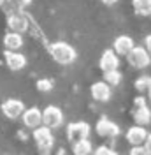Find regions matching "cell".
Segmentation results:
<instances>
[{
	"label": "cell",
	"mask_w": 151,
	"mask_h": 155,
	"mask_svg": "<svg viewBox=\"0 0 151 155\" xmlns=\"http://www.w3.org/2000/svg\"><path fill=\"white\" fill-rule=\"evenodd\" d=\"M7 27H9V32L23 34L28 30V18L23 12H11L7 16Z\"/></svg>",
	"instance_id": "9c48e42d"
},
{
	"label": "cell",
	"mask_w": 151,
	"mask_h": 155,
	"mask_svg": "<svg viewBox=\"0 0 151 155\" xmlns=\"http://www.w3.org/2000/svg\"><path fill=\"white\" fill-rule=\"evenodd\" d=\"M133 104H135V109H133V120H135V124L141 127L148 125L151 122V109L148 107L144 97H137L133 101Z\"/></svg>",
	"instance_id": "52a82bcc"
},
{
	"label": "cell",
	"mask_w": 151,
	"mask_h": 155,
	"mask_svg": "<svg viewBox=\"0 0 151 155\" xmlns=\"http://www.w3.org/2000/svg\"><path fill=\"white\" fill-rule=\"evenodd\" d=\"M63 124V111L58 106H46L42 109V125L49 127L51 130L53 129H58Z\"/></svg>",
	"instance_id": "277c9868"
},
{
	"label": "cell",
	"mask_w": 151,
	"mask_h": 155,
	"mask_svg": "<svg viewBox=\"0 0 151 155\" xmlns=\"http://www.w3.org/2000/svg\"><path fill=\"white\" fill-rule=\"evenodd\" d=\"M47 49H49L51 58L56 64H60V65H69V64H72L77 58V51L74 49V46H70L65 41L51 42V44H47Z\"/></svg>",
	"instance_id": "6da1fadb"
},
{
	"label": "cell",
	"mask_w": 151,
	"mask_h": 155,
	"mask_svg": "<svg viewBox=\"0 0 151 155\" xmlns=\"http://www.w3.org/2000/svg\"><path fill=\"white\" fill-rule=\"evenodd\" d=\"M148 99H149V101H151V88H149V90H148Z\"/></svg>",
	"instance_id": "4dcf8cb0"
},
{
	"label": "cell",
	"mask_w": 151,
	"mask_h": 155,
	"mask_svg": "<svg viewBox=\"0 0 151 155\" xmlns=\"http://www.w3.org/2000/svg\"><path fill=\"white\" fill-rule=\"evenodd\" d=\"M95 130H97V134L102 136V137H116V136L120 134V127L116 125L114 122H111L107 116H102L97 122Z\"/></svg>",
	"instance_id": "30bf717a"
},
{
	"label": "cell",
	"mask_w": 151,
	"mask_h": 155,
	"mask_svg": "<svg viewBox=\"0 0 151 155\" xmlns=\"http://www.w3.org/2000/svg\"><path fill=\"white\" fill-rule=\"evenodd\" d=\"M102 2H104V4H107V5H113L116 0H102Z\"/></svg>",
	"instance_id": "f1b7e54d"
},
{
	"label": "cell",
	"mask_w": 151,
	"mask_h": 155,
	"mask_svg": "<svg viewBox=\"0 0 151 155\" xmlns=\"http://www.w3.org/2000/svg\"><path fill=\"white\" fill-rule=\"evenodd\" d=\"M53 87H55V83H53V79H49V78L37 79V83H35V88H37L40 94H47V92H51Z\"/></svg>",
	"instance_id": "ffe728a7"
},
{
	"label": "cell",
	"mask_w": 151,
	"mask_h": 155,
	"mask_svg": "<svg viewBox=\"0 0 151 155\" xmlns=\"http://www.w3.org/2000/svg\"><path fill=\"white\" fill-rule=\"evenodd\" d=\"M146 49H148V53L151 55V34L146 37Z\"/></svg>",
	"instance_id": "d4e9b609"
},
{
	"label": "cell",
	"mask_w": 151,
	"mask_h": 155,
	"mask_svg": "<svg viewBox=\"0 0 151 155\" xmlns=\"http://www.w3.org/2000/svg\"><path fill=\"white\" fill-rule=\"evenodd\" d=\"M72 153L74 155H92L93 153V145L90 139H83V141H77L72 143Z\"/></svg>",
	"instance_id": "e0dca14e"
},
{
	"label": "cell",
	"mask_w": 151,
	"mask_h": 155,
	"mask_svg": "<svg viewBox=\"0 0 151 155\" xmlns=\"http://www.w3.org/2000/svg\"><path fill=\"white\" fill-rule=\"evenodd\" d=\"M90 130H92L90 124H86V122H72V124H69L67 129H65L67 139H69L70 143H77V141L88 139Z\"/></svg>",
	"instance_id": "3957f363"
},
{
	"label": "cell",
	"mask_w": 151,
	"mask_h": 155,
	"mask_svg": "<svg viewBox=\"0 0 151 155\" xmlns=\"http://www.w3.org/2000/svg\"><path fill=\"white\" fill-rule=\"evenodd\" d=\"M92 155H118V153L114 150H111V148H107V146H98L97 150H93Z\"/></svg>",
	"instance_id": "cb8c5ba5"
},
{
	"label": "cell",
	"mask_w": 151,
	"mask_h": 155,
	"mask_svg": "<svg viewBox=\"0 0 151 155\" xmlns=\"http://www.w3.org/2000/svg\"><path fill=\"white\" fill-rule=\"evenodd\" d=\"M144 146H146V148H148V150L151 152V134H148V139H146V143H144Z\"/></svg>",
	"instance_id": "484cf974"
},
{
	"label": "cell",
	"mask_w": 151,
	"mask_h": 155,
	"mask_svg": "<svg viewBox=\"0 0 151 155\" xmlns=\"http://www.w3.org/2000/svg\"><path fill=\"white\" fill-rule=\"evenodd\" d=\"M23 34H16V32H7L4 35V48L7 51H18L23 48Z\"/></svg>",
	"instance_id": "2e32d148"
},
{
	"label": "cell",
	"mask_w": 151,
	"mask_h": 155,
	"mask_svg": "<svg viewBox=\"0 0 151 155\" xmlns=\"http://www.w3.org/2000/svg\"><path fill=\"white\" fill-rule=\"evenodd\" d=\"M130 155H151V152L144 145H142V146H132Z\"/></svg>",
	"instance_id": "603a6c76"
},
{
	"label": "cell",
	"mask_w": 151,
	"mask_h": 155,
	"mask_svg": "<svg viewBox=\"0 0 151 155\" xmlns=\"http://www.w3.org/2000/svg\"><path fill=\"white\" fill-rule=\"evenodd\" d=\"M135 88L139 92H148L151 88V76H139L135 79Z\"/></svg>",
	"instance_id": "7402d4cb"
},
{
	"label": "cell",
	"mask_w": 151,
	"mask_h": 155,
	"mask_svg": "<svg viewBox=\"0 0 151 155\" xmlns=\"http://www.w3.org/2000/svg\"><path fill=\"white\" fill-rule=\"evenodd\" d=\"M55 155H67V150L65 148H60V150H56V153Z\"/></svg>",
	"instance_id": "83f0119b"
},
{
	"label": "cell",
	"mask_w": 151,
	"mask_h": 155,
	"mask_svg": "<svg viewBox=\"0 0 151 155\" xmlns=\"http://www.w3.org/2000/svg\"><path fill=\"white\" fill-rule=\"evenodd\" d=\"M104 81L109 87H116L121 83V72L120 71H111V72H104Z\"/></svg>",
	"instance_id": "d6986e66"
},
{
	"label": "cell",
	"mask_w": 151,
	"mask_h": 155,
	"mask_svg": "<svg viewBox=\"0 0 151 155\" xmlns=\"http://www.w3.org/2000/svg\"><path fill=\"white\" fill-rule=\"evenodd\" d=\"M133 48H135L133 39L128 37V35H118V37L114 39V42H113V49H114L116 55H123V57H127Z\"/></svg>",
	"instance_id": "9a60e30c"
},
{
	"label": "cell",
	"mask_w": 151,
	"mask_h": 155,
	"mask_svg": "<svg viewBox=\"0 0 151 155\" xmlns=\"http://www.w3.org/2000/svg\"><path fill=\"white\" fill-rule=\"evenodd\" d=\"M148 139V130L141 125H133L127 130V141L132 146H142Z\"/></svg>",
	"instance_id": "4fadbf2b"
},
{
	"label": "cell",
	"mask_w": 151,
	"mask_h": 155,
	"mask_svg": "<svg viewBox=\"0 0 151 155\" xmlns=\"http://www.w3.org/2000/svg\"><path fill=\"white\" fill-rule=\"evenodd\" d=\"M32 137L37 145V150L40 155H51V150L55 146V136L53 130L46 125H40L39 129H35L32 132Z\"/></svg>",
	"instance_id": "7a4b0ae2"
},
{
	"label": "cell",
	"mask_w": 151,
	"mask_h": 155,
	"mask_svg": "<svg viewBox=\"0 0 151 155\" xmlns=\"http://www.w3.org/2000/svg\"><path fill=\"white\" fill-rule=\"evenodd\" d=\"M120 65V58L114 53V49H105L104 53L100 55L98 60V67L102 69V72H111V71H118Z\"/></svg>",
	"instance_id": "8fae6325"
},
{
	"label": "cell",
	"mask_w": 151,
	"mask_h": 155,
	"mask_svg": "<svg viewBox=\"0 0 151 155\" xmlns=\"http://www.w3.org/2000/svg\"><path fill=\"white\" fill-rule=\"evenodd\" d=\"M128 64L135 69H144L151 64V55L148 53V49L142 48V46H135V48L127 55Z\"/></svg>",
	"instance_id": "5b68a950"
},
{
	"label": "cell",
	"mask_w": 151,
	"mask_h": 155,
	"mask_svg": "<svg viewBox=\"0 0 151 155\" xmlns=\"http://www.w3.org/2000/svg\"><path fill=\"white\" fill-rule=\"evenodd\" d=\"M5 5H7V2L5 0H0V7H5Z\"/></svg>",
	"instance_id": "f546056e"
},
{
	"label": "cell",
	"mask_w": 151,
	"mask_h": 155,
	"mask_svg": "<svg viewBox=\"0 0 151 155\" xmlns=\"http://www.w3.org/2000/svg\"><path fill=\"white\" fill-rule=\"evenodd\" d=\"M132 7L139 16H151V0H132Z\"/></svg>",
	"instance_id": "ac0fdd59"
},
{
	"label": "cell",
	"mask_w": 151,
	"mask_h": 155,
	"mask_svg": "<svg viewBox=\"0 0 151 155\" xmlns=\"http://www.w3.org/2000/svg\"><path fill=\"white\" fill-rule=\"evenodd\" d=\"M18 136H19V139H21V141L28 139V136H25V132H23V130H19V132H18Z\"/></svg>",
	"instance_id": "4316f807"
},
{
	"label": "cell",
	"mask_w": 151,
	"mask_h": 155,
	"mask_svg": "<svg viewBox=\"0 0 151 155\" xmlns=\"http://www.w3.org/2000/svg\"><path fill=\"white\" fill-rule=\"evenodd\" d=\"M21 120H23V125L27 127V129L35 130V129H39V127L42 125V111L37 106H32L28 109H25Z\"/></svg>",
	"instance_id": "ba28073f"
},
{
	"label": "cell",
	"mask_w": 151,
	"mask_h": 155,
	"mask_svg": "<svg viewBox=\"0 0 151 155\" xmlns=\"http://www.w3.org/2000/svg\"><path fill=\"white\" fill-rule=\"evenodd\" d=\"M4 58H5V65L14 72L27 67V57L19 51H5Z\"/></svg>",
	"instance_id": "7c38bea8"
},
{
	"label": "cell",
	"mask_w": 151,
	"mask_h": 155,
	"mask_svg": "<svg viewBox=\"0 0 151 155\" xmlns=\"http://www.w3.org/2000/svg\"><path fill=\"white\" fill-rule=\"evenodd\" d=\"M7 7L12 9V12H21L27 5H30V0H5Z\"/></svg>",
	"instance_id": "44dd1931"
},
{
	"label": "cell",
	"mask_w": 151,
	"mask_h": 155,
	"mask_svg": "<svg viewBox=\"0 0 151 155\" xmlns=\"http://www.w3.org/2000/svg\"><path fill=\"white\" fill-rule=\"evenodd\" d=\"M90 94H92V97L97 102H107L111 99V87L105 81H97V83L92 85Z\"/></svg>",
	"instance_id": "5bb4252c"
},
{
	"label": "cell",
	"mask_w": 151,
	"mask_h": 155,
	"mask_svg": "<svg viewBox=\"0 0 151 155\" xmlns=\"http://www.w3.org/2000/svg\"><path fill=\"white\" fill-rule=\"evenodd\" d=\"M0 109L9 120H18L19 116H23L27 107L23 104V101H19V99H7V101L2 102Z\"/></svg>",
	"instance_id": "8992f818"
}]
</instances>
